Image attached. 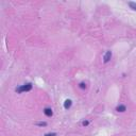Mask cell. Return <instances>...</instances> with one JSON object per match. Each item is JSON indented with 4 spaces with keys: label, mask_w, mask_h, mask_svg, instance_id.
Returning a JSON list of instances; mask_svg holds the SVG:
<instances>
[{
    "label": "cell",
    "mask_w": 136,
    "mask_h": 136,
    "mask_svg": "<svg viewBox=\"0 0 136 136\" xmlns=\"http://www.w3.org/2000/svg\"><path fill=\"white\" fill-rule=\"evenodd\" d=\"M32 89V84L31 83H27L25 85L20 86V87H17L16 88V93H25V92H30V90Z\"/></svg>",
    "instance_id": "obj_1"
},
{
    "label": "cell",
    "mask_w": 136,
    "mask_h": 136,
    "mask_svg": "<svg viewBox=\"0 0 136 136\" xmlns=\"http://www.w3.org/2000/svg\"><path fill=\"white\" fill-rule=\"evenodd\" d=\"M111 58H112V51H106L105 54L103 55V62L104 63H108Z\"/></svg>",
    "instance_id": "obj_2"
},
{
    "label": "cell",
    "mask_w": 136,
    "mask_h": 136,
    "mask_svg": "<svg viewBox=\"0 0 136 136\" xmlns=\"http://www.w3.org/2000/svg\"><path fill=\"white\" fill-rule=\"evenodd\" d=\"M44 114L47 117H51L53 115V112H52V110L50 107H46V108H44Z\"/></svg>",
    "instance_id": "obj_3"
},
{
    "label": "cell",
    "mask_w": 136,
    "mask_h": 136,
    "mask_svg": "<svg viewBox=\"0 0 136 136\" xmlns=\"http://www.w3.org/2000/svg\"><path fill=\"white\" fill-rule=\"evenodd\" d=\"M116 111L117 112H120V113H123V112L126 111V106L123 105V104H119V105L116 107Z\"/></svg>",
    "instance_id": "obj_4"
},
{
    "label": "cell",
    "mask_w": 136,
    "mask_h": 136,
    "mask_svg": "<svg viewBox=\"0 0 136 136\" xmlns=\"http://www.w3.org/2000/svg\"><path fill=\"white\" fill-rule=\"evenodd\" d=\"M71 104H72V101L69 100V99H67V100L64 102V107L66 108V110H68V108L71 107Z\"/></svg>",
    "instance_id": "obj_5"
},
{
    "label": "cell",
    "mask_w": 136,
    "mask_h": 136,
    "mask_svg": "<svg viewBox=\"0 0 136 136\" xmlns=\"http://www.w3.org/2000/svg\"><path fill=\"white\" fill-rule=\"evenodd\" d=\"M129 6L131 9H133L134 11H136V2H129Z\"/></svg>",
    "instance_id": "obj_6"
},
{
    "label": "cell",
    "mask_w": 136,
    "mask_h": 136,
    "mask_svg": "<svg viewBox=\"0 0 136 136\" xmlns=\"http://www.w3.org/2000/svg\"><path fill=\"white\" fill-rule=\"evenodd\" d=\"M36 125H38V126H47V122H38V123H36Z\"/></svg>",
    "instance_id": "obj_7"
},
{
    "label": "cell",
    "mask_w": 136,
    "mask_h": 136,
    "mask_svg": "<svg viewBox=\"0 0 136 136\" xmlns=\"http://www.w3.org/2000/svg\"><path fill=\"white\" fill-rule=\"evenodd\" d=\"M89 124V121H87V120H84L83 122H82V125L83 126H87Z\"/></svg>",
    "instance_id": "obj_8"
},
{
    "label": "cell",
    "mask_w": 136,
    "mask_h": 136,
    "mask_svg": "<svg viewBox=\"0 0 136 136\" xmlns=\"http://www.w3.org/2000/svg\"><path fill=\"white\" fill-rule=\"evenodd\" d=\"M79 86H80V88H86V84H85V83H83V82H82V83H80V85H79Z\"/></svg>",
    "instance_id": "obj_9"
},
{
    "label": "cell",
    "mask_w": 136,
    "mask_h": 136,
    "mask_svg": "<svg viewBox=\"0 0 136 136\" xmlns=\"http://www.w3.org/2000/svg\"><path fill=\"white\" fill-rule=\"evenodd\" d=\"M44 136H56V133H48V134H45Z\"/></svg>",
    "instance_id": "obj_10"
}]
</instances>
